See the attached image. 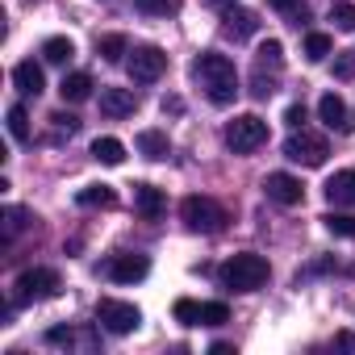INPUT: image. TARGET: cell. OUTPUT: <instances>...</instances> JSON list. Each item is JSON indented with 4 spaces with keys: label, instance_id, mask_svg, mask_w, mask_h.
<instances>
[{
    "label": "cell",
    "instance_id": "37",
    "mask_svg": "<svg viewBox=\"0 0 355 355\" xmlns=\"http://www.w3.org/2000/svg\"><path fill=\"white\" fill-rule=\"evenodd\" d=\"M46 343H55V347H59V343H71V330H63V326H55V330L46 334Z\"/></svg>",
    "mask_w": 355,
    "mask_h": 355
},
{
    "label": "cell",
    "instance_id": "29",
    "mask_svg": "<svg viewBox=\"0 0 355 355\" xmlns=\"http://www.w3.org/2000/svg\"><path fill=\"white\" fill-rule=\"evenodd\" d=\"M222 322H230V309H226L222 301L201 305V326H222Z\"/></svg>",
    "mask_w": 355,
    "mask_h": 355
},
{
    "label": "cell",
    "instance_id": "33",
    "mask_svg": "<svg viewBox=\"0 0 355 355\" xmlns=\"http://www.w3.org/2000/svg\"><path fill=\"white\" fill-rule=\"evenodd\" d=\"M330 21H334L338 30H355V9H351V5H334V9H330Z\"/></svg>",
    "mask_w": 355,
    "mask_h": 355
},
{
    "label": "cell",
    "instance_id": "11",
    "mask_svg": "<svg viewBox=\"0 0 355 355\" xmlns=\"http://www.w3.org/2000/svg\"><path fill=\"white\" fill-rule=\"evenodd\" d=\"M138 109V96L130 88H105L101 92V113L105 117H130Z\"/></svg>",
    "mask_w": 355,
    "mask_h": 355
},
{
    "label": "cell",
    "instance_id": "25",
    "mask_svg": "<svg viewBox=\"0 0 355 355\" xmlns=\"http://www.w3.org/2000/svg\"><path fill=\"white\" fill-rule=\"evenodd\" d=\"M322 222H326V230H330L334 239H355V218H351V214H326Z\"/></svg>",
    "mask_w": 355,
    "mask_h": 355
},
{
    "label": "cell",
    "instance_id": "35",
    "mask_svg": "<svg viewBox=\"0 0 355 355\" xmlns=\"http://www.w3.org/2000/svg\"><path fill=\"white\" fill-rule=\"evenodd\" d=\"M51 121H55L59 130H67V134H76V130H80V117H76V113H55Z\"/></svg>",
    "mask_w": 355,
    "mask_h": 355
},
{
    "label": "cell",
    "instance_id": "28",
    "mask_svg": "<svg viewBox=\"0 0 355 355\" xmlns=\"http://www.w3.org/2000/svg\"><path fill=\"white\" fill-rule=\"evenodd\" d=\"M330 51H334V42H330V34H309V38H305V55H309L313 63H322V59H326Z\"/></svg>",
    "mask_w": 355,
    "mask_h": 355
},
{
    "label": "cell",
    "instance_id": "22",
    "mask_svg": "<svg viewBox=\"0 0 355 355\" xmlns=\"http://www.w3.org/2000/svg\"><path fill=\"white\" fill-rule=\"evenodd\" d=\"M71 55H76L71 38H46V42H42V59H46V63H67Z\"/></svg>",
    "mask_w": 355,
    "mask_h": 355
},
{
    "label": "cell",
    "instance_id": "26",
    "mask_svg": "<svg viewBox=\"0 0 355 355\" xmlns=\"http://www.w3.org/2000/svg\"><path fill=\"white\" fill-rule=\"evenodd\" d=\"M9 134H13L17 142H30V113H26L21 105L9 109Z\"/></svg>",
    "mask_w": 355,
    "mask_h": 355
},
{
    "label": "cell",
    "instance_id": "17",
    "mask_svg": "<svg viewBox=\"0 0 355 355\" xmlns=\"http://www.w3.org/2000/svg\"><path fill=\"white\" fill-rule=\"evenodd\" d=\"M59 96H63V101H71V105L88 101V96H92V76H84V71H76V76H63V84H59Z\"/></svg>",
    "mask_w": 355,
    "mask_h": 355
},
{
    "label": "cell",
    "instance_id": "1",
    "mask_svg": "<svg viewBox=\"0 0 355 355\" xmlns=\"http://www.w3.org/2000/svg\"><path fill=\"white\" fill-rule=\"evenodd\" d=\"M193 80L205 88V96L214 105H234V96H239V71L226 55H201L193 63Z\"/></svg>",
    "mask_w": 355,
    "mask_h": 355
},
{
    "label": "cell",
    "instance_id": "10",
    "mask_svg": "<svg viewBox=\"0 0 355 355\" xmlns=\"http://www.w3.org/2000/svg\"><path fill=\"white\" fill-rule=\"evenodd\" d=\"M263 193L276 205H301V197H305L301 180H297V175H288V171H272L268 180H263Z\"/></svg>",
    "mask_w": 355,
    "mask_h": 355
},
{
    "label": "cell",
    "instance_id": "14",
    "mask_svg": "<svg viewBox=\"0 0 355 355\" xmlns=\"http://www.w3.org/2000/svg\"><path fill=\"white\" fill-rule=\"evenodd\" d=\"M318 113H322V121H326L330 130H338V134H347V130H351V121H347V105H343L334 92H326V96L318 101Z\"/></svg>",
    "mask_w": 355,
    "mask_h": 355
},
{
    "label": "cell",
    "instance_id": "32",
    "mask_svg": "<svg viewBox=\"0 0 355 355\" xmlns=\"http://www.w3.org/2000/svg\"><path fill=\"white\" fill-rule=\"evenodd\" d=\"M334 76H338V80H351V76H355V51H338V59H334Z\"/></svg>",
    "mask_w": 355,
    "mask_h": 355
},
{
    "label": "cell",
    "instance_id": "3",
    "mask_svg": "<svg viewBox=\"0 0 355 355\" xmlns=\"http://www.w3.org/2000/svg\"><path fill=\"white\" fill-rule=\"evenodd\" d=\"M180 218H184V226L197 230V234H218V230L226 226V209H222L218 201H209V197H184Z\"/></svg>",
    "mask_w": 355,
    "mask_h": 355
},
{
    "label": "cell",
    "instance_id": "20",
    "mask_svg": "<svg viewBox=\"0 0 355 355\" xmlns=\"http://www.w3.org/2000/svg\"><path fill=\"white\" fill-rule=\"evenodd\" d=\"M92 155H96L101 163H109V167H117V163L125 159V146H121L117 138H96V142H92Z\"/></svg>",
    "mask_w": 355,
    "mask_h": 355
},
{
    "label": "cell",
    "instance_id": "30",
    "mask_svg": "<svg viewBox=\"0 0 355 355\" xmlns=\"http://www.w3.org/2000/svg\"><path fill=\"white\" fill-rule=\"evenodd\" d=\"M268 5H272L276 13L293 17V26H301V17H305V0H268Z\"/></svg>",
    "mask_w": 355,
    "mask_h": 355
},
{
    "label": "cell",
    "instance_id": "21",
    "mask_svg": "<svg viewBox=\"0 0 355 355\" xmlns=\"http://www.w3.org/2000/svg\"><path fill=\"white\" fill-rule=\"evenodd\" d=\"M96 51H101V59H105V63H121V55H130V46H125V38H121V34H105V38L96 42Z\"/></svg>",
    "mask_w": 355,
    "mask_h": 355
},
{
    "label": "cell",
    "instance_id": "31",
    "mask_svg": "<svg viewBox=\"0 0 355 355\" xmlns=\"http://www.w3.org/2000/svg\"><path fill=\"white\" fill-rule=\"evenodd\" d=\"M259 63H272V67H280V63H284V46H280L276 38L259 42Z\"/></svg>",
    "mask_w": 355,
    "mask_h": 355
},
{
    "label": "cell",
    "instance_id": "24",
    "mask_svg": "<svg viewBox=\"0 0 355 355\" xmlns=\"http://www.w3.org/2000/svg\"><path fill=\"white\" fill-rule=\"evenodd\" d=\"M30 222H34V218H30L21 205H9V209H5V239H17Z\"/></svg>",
    "mask_w": 355,
    "mask_h": 355
},
{
    "label": "cell",
    "instance_id": "6",
    "mask_svg": "<svg viewBox=\"0 0 355 355\" xmlns=\"http://www.w3.org/2000/svg\"><path fill=\"white\" fill-rule=\"evenodd\" d=\"M59 272L55 268H30L17 276V301H51L59 297Z\"/></svg>",
    "mask_w": 355,
    "mask_h": 355
},
{
    "label": "cell",
    "instance_id": "4",
    "mask_svg": "<svg viewBox=\"0 0 355 355\" xmlns=\"http://www.w3.org/2000/svg\"><path fill=\"white\" fill-rule=\"evenodd\" d=\"M263 142H268V121L255 117V113H243V117H234V121L226 125V146H230L234 155H247V150H255V146H263Z\"/></svg>",
    "mask_w": 355,
    "mask_h": 355
},
{
    "label": "cell",
    "instance_id": "13",
    "mask_svg": "<svg viewBox=\"0 0 355 355\" xmlns=\"http://www.w3.org/2000/svg\"><path fill=\"white\" fill-rule=\"evenodd\" d=\"M326 201L330 205H355V171H334L326 180Z\"/></svg>",
    "mask_w": 355,
    "mask_h": 355
},
{
    "label": "cell",
    "instance_id": "16",
    "mask_svg": "<svg viewBox=\"0 0 355 355\" xmlns=\"http://www.w3.org/2000/svg\"><path fill=\"white\" fill-rule=\"evenodd\" d=\"M134 205H138L142 218H159L167 201H163V193H159L155 184H134Z\"/></svg>",
    "mask_w": 355,
    "mask_h": 355
},
{
    "label": "cell",
    "instance_id": "40",
    "mask_svg": "<svg viewBox=\"0 0 355 355\" xmlns=\"http://www.w3.org/2000/svg\"><path fill=\"white\" fill-rule=\"evenodd\" d=\"M214 5H230V0H214Z\"/></svg>",
    "mask_w": 355,
    "mask_h": 355
},
{
    "label": "cell",
    "instance_id": "12",
    "mask_svg": "<svg viewBox=\"0 0 355 355\" xmlns=\"http://www.w3.org/2000/svg\"><path fill=\"white\" fill-rule=\"evenodd\" d=\"M13 84H17L26 96H38V92L46 88V76H42V67H38L34 59H21V63L13 67Z\"/></svg>",
    "mask_w": 355,
    "mask_h": 355
},
{
    "label": "cell",
    "instance_id": "38",
    "mask_svg": "<svg viewBox=\"0 0 355 355\" xmlns=\"http://www.w3.org/2000/svg\"><path fill=\"white\" fill-rule=\"evenodd\" d=\"M180 109H184L180 96H167V101H163V113H180Z\"/></svg>",
    "mask_w": 355,
    "mask_h": 355
},
{
    "label": "cell",
    "instance_id": "19",
    "mask_svg": "<svg viewBox=\"0 0 355 355\" xmlns=\"http://www.w3.org/2000/svg\"><path fill=\"white\" fill-rule=\"evenodd\" d=\"M76 201H80L84 209H109V205H113V189H109V184H88V189L76 193Z\"/></svg>",
    "mask_w": 355,
    "mask_h": 355
},
{
    "label": "cell",
    "instance_id": "36",
    "mask_svg": "<svg viewBox=\"0 0 355 355\" xmlns=\"http://www.w3.org/2000/svg\"><path fill=\"white\" fill-rule=\"evenodd\" d=\"M284 121H288V125H301V121H305V105H288Z\"/></svg>",
    "mask_w": 355,
    "mask_h": 355
},
{
    "label": "cell",
    "instance_id": "23",
    "mask_svg": "<svg viewBox=\"0 0 355 355\" xmlns=\"http://www.w3.org/2000/svg\"><path fill=\"white\" fill-rule=\"evenodd\" d=\"M134 5L146 17H171V13H180V0H134Z\"/></svg>",
    "mask_w": 355,
    "mask_h": 355
},
{
    "label": "cell",
    "instance_id": "9",
    "mask_svg": "<svg viewBox=\"0 0 355 355\" xmlns=\"http://www.w3.org/2000/svg\"><path fill=\"white\" fill-rule=\"evenodd\" d=\"M101 272H105L113 284H138V280H146L150 263H146V255H109Z\"/></svg>",
    "mask_w": 355,
    "mask_h": 355
},
{
    "label": "cell",
    "instance_id": "27",
    "mask_svg": "<svg viewBox=\"0 0 355 355\" xmlns=\"http://www.w3.org/2000/svg\"><path fill=\"white\" fill-rule=\"evenodd\" d=\"M171 313H175V322H180V326H201V305L189 301V297H184V301H175Z\"/></svg>",
    "mask_w": 355,
    "mask_h": 355
},
{
    "label": "cell",
    "instance_id": "2",
    "mask_svg": "<svg viewBox=\"0 0 355 355\" xmlns=\"http://www.w3.org/2000/svg\"><path fill=\"white\" fill-rule=\"evenodd\" d=\"M222 284L230 288V293H255V288H263L268 284V259L263 255H234L226 268H222Z\"/></svg>",
    "mask_w": 355,
    "mask_h": 355
},
{
    "label": "cell",
    "instance_id": "7",
    "mask_svg": "<svg viewBox=\"0 0 355 355\" xmlns=\"http://www.w3.org/2000/svg\"><path fill=\"white\" fill-rule=\"evenodd\" d=\"M96 322H101L105 330H113V334H134V330L142 326V313H138V305H130V301L105 297V301L96 305Z\"/></svg>",
    "mask_w": 355,
    "mask_h": 355
},
{
    "label": "cell",
    "instance_id": "5",
    "mask_svg": "<svg viewBox=\"0 0 355 355\" xmlns=\"http://www.w3.org/2000/svg\"><path fill=\"white\" fill-rule=\"evenodd\" d=\"M326 155H330L326 138H322V134H309L305 125H301L297 134H288V138H284V159H293V163L322 167V163H326Z\"/></svg>",
    "mask_w": 355,
    "mask_h": 355
},
{
    "label": "cell",
    "instance_id": "34",
    "mask_svg": "<svg viewBox=\"0 0 355 355\" xmlns=\"http://www.w3.org/2000/svg\"><path fill=\"white\" fill-rule=\"evenodd\" d=\"M251 92H255L259 101H268V96L276 92V84H272V80H263V76H255V80H251Z\"/></svg>",
    "mask_w": 355,
    "mask_h": 355
},
{
    "label": "cell",
    "instance_id": "39",
    "mask_svg": "<svg viewBox=\"0 0 355 355\" xmlns=\"http://www.w3.org/2000/svg\"><path fill=\"white\" fill-rule=\"evenodd\" d=\"M338 347H347V351H355V334H338Z\"/></svg>",
    "mask_w": 355,
    "mask_h": 355
},
{
    "label": "cell",
    "instance_id": "15",
    "mask_svg": "<svg viewBox=\"0 0 355 355\" xmlns=\"http://www.w3.org/2000/svg\"><path fill=\"white\" fill-rule=\"evenodd\" d=\"M255 13L251 9H226V17H222V30L230 34V38H251L255 34Z\"/></svg>",
    "mask_w": 355,
    "mask_h": 355
},
{
    "label": "cell",
    "instance_id": "18",
    "mask_svg": "<svg viewBox=\"0 0 355 355\" xmlns=\"http://www.w3.org/2000/svg\"><path fill=\"white\" fill-rule=\"evenodd\" d=\"M138 150H142L146 159H167V155H171V142H167L163 130H142V134H138Z\"/></svg>",
    "mask_w": 355,
    "mask_h": 355
},
{
    "label": "cell",
    "instance_id": "8",
    "mask_svg": "<svg viewBox=\"0 0 355 355\" xmlns=\"http://www.w3.org/2000/svg\"><path fill=\"white\" fill-rule=\"evenodd\" d=\"M163 71H167V55L159 46H134V55H130V80L134 84H155Z\"/></svg>",
    "mask_w": 355,
    "mask_h": 355
}]
</instances>
